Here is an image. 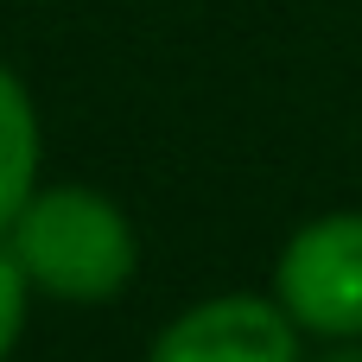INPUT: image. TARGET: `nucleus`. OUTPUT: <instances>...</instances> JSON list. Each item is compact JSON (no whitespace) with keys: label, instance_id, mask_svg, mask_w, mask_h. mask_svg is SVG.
I'll return each mask as SVG.
<instances>
[{"label":"nucleus","instance_id":"423d86ee","mask_svg":"<svg viewBox=\"0 0 362 362\" xmlns=\"http://www.w3.org/2000/svg\"><path fill=\"white\" fill-rule=\"evenodd\" d=\"M325 362H362V350H337V356H325Z\"/></svg>","mask_w":362,"mask_h":362},{"label":"nucleus","instance_id":"7ed1b4c3","mask_svg":"<svg viewBox=\"0 0 362 362\" xmlns=\"http://www.w3.org/2000/svg\"><path fill=\"white\" fill-rule=\"evenodd\" d=\"M146 362H299V325L280 299L223 293L178 312L153 337Z\"/></svg>","mask_w":362,"mask_h":362},{"label":"nucleus","instance_id":"39448f33","mask_svg":"<svg viewBox=\"0 0 362 362\" xmlns=\"http://www.w3.org/2000/svg\"><path fill=\"white\" fill-rule=\"evenodd\" d=\"M25 299H32V280L19 274V261H13L6 242H0V362L13 356L19 331H25Z\"/></svg>","mask_w":362,"mask_h":362},{"label":"nucleus","instance_id":"f03ea898","mask_svg":"<svg viewBox=\"0 0 362 362\" xmlns=\"http://www.w3.org/2000/svg\"><path fill=\"white\" fill-rule=\"evenodd\" d=\"M286 318L312 337H362V210L312 216L274 267Z\"/></svg>","mask_w":362,"mask_h":362},{"label":"nucleus","instance_id":"20e7f679","mask_svg":"<svg viewBox=\"0 0 362 362\" xmlns=\"http://www.w3.org/2000/svg\"><path fill=\"white\" fill-rule=\"evenodd\" d=\"M38 159H45L38 108H32L25 83L0 64V235L25 210V197L38 191Z\"/></svg>","mask_w":362,"mask_h":362},{"label":"nucleus","instance_id":"f257e3e1","mask_svg":"<svg viewBox=\"0 0 362 362\" xmlns=\"http://www.w3.org/2000/svg\"><path fill=\"white\" fill-rule=\"evenodd\" d=\"M6 255L19 261L32 293H51L70 305H102V299L127 293V280L140 267V242H134V223L121 216V204H108L102 191H83V185L32 191L25 210L6 223Z\"/></svg>","mask_w":362,"mask_h":362}]
</instances>
